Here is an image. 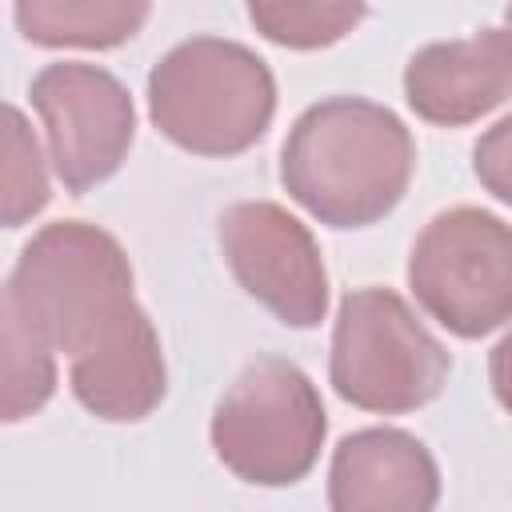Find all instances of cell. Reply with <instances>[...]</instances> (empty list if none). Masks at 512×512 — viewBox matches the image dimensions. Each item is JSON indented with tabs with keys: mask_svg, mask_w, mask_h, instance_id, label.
<instances>
[{
	"mask_svg": "<svg viewBox=\"0 0 512 512\" xmlns=\"http://www.w3.org/2000/svg\"><path fill=\"white\" fill-rule=\"evenodd\" d=\"M416 144L404 120L364 96H328L296 116L280 184L328 228H368L408 192Z\"/></svg>",
	"mask_w": 512,
	"mask_h": 512,
	"instance_id": "1",
	"label": "cell"
},
{
	"mask_svg": "<svg viewBox=\"0 0 512 512\" xmlns=\"http://www.w3.org/2000/svg\"><path fill=\"white\" fill-rule=\"evenodd\" d=\"M4 300H12L68 364L144 312L132 296V264L120 240L84 220L44 224L20 248L4 280Z\"/></svg>",
	"mask_w": 512,
	"mask_h": 512,
	"instance_id": "2",
	"label": "cell"
},
{
	"mask_svg": "<svg viewBox=\"0 0 512 512\" xmlns=\"http://www.w3.org/2000/svg\"><path fill=\"white\" fill-rule=\"evenodd\" d=\"M148 116L184 152L240 156L276 116V80L248 44L192 36L152 64Z\"/></svg>",
	"mask_w": 512,
	"mask_h": 512,
	"instance_id": "3",
	"label": "cell"
},
{
	"mask_svg": "<svg viewBox=\"0 0 512 512\" xmlns=\"http://www.w3.org/2000/svg\"><path fill=\"white\" fill-rule=\"evenodd\" d=\"M452 356L392 288H352L332 324L328 376L340 400L400 416L440 396Z\"/></svg>",
	"mask_w": 512,
	"mask_h": 512,
	"instance_id": "4",
	"label": "cell"
},
{
	"mask_svg": "<svg viewBox=\"0 0 512 512\" xmlns=\"http://www.w3.org/2000/svg\"><path fill=\"white\" fill-rule=\"evenodd\" d=\"M328 420L316 384L280 356L252 360L212 412V452L244 484L284 488L312 472Z\"/></svg>",
	"mask_w": 512,
	"mask_h": 512,
	"instance_id": "5",
	"label": "cell"
},
{
	"mask_svg": "<svg viewBox=\"0 0 512 512\" xmlns=\"http://www.w3.org/2000/svg\"><path fill=\"white\" fill-rule=\"evenodd\" d=\"M408 288L448 332L476 340L512 320V224L484 208L436 212L412 252Z\"/></svg>",
	"mask_w": 512,
	"mask_h": 512,
	"instance_id": "6",
	"label": "cell"
},
{
	"mask_svg": "<svg viewBox=\"0 0 512 512\" xmlns=\"http://www.w3.org/2000/svg\"><path fill=\"white\" fill-rule=\"evenodd\" d=\"M32 108L48 132V160L72 196L104 184L128 156L136 108L128 88L96 64L60 60L32 76Z\"/></svg>",
	"mask_w": 512,
	"mask_h": 512,
	"instance_id": "7",
	"label": "cell"
},
{
	"mask_svg": "<svg viewBox=\"0 0 512 512\" xmlns=\"http://www.w3.org/2000/svg\"><path fill=\"white\" fill-rule=\"evenodd\" d=\"M220 252L236 284L288 328H316L328 312V272L312 232L272 200L220 212Z\"/></svg>",
	"mask_w": 512,
	"mask_h": 512,
	"instance_id": "8",
	"label": "cell"
},
{
	"mask_svg": "<svg viewBox=\"0 0 512 512\" xmlns=\"http://www.w3.org/2000/svg\"><path fill=\"white\" fill-rule=\"evenodd\" d=\"M512 96V32L480 28L464 40L424 44L404 68L408 108L440 128H460Z\"/></svg>",
	"mask_w": 512,
	"mask_h": 512,
	"instance_id": "9",
	"label": "cell"
},
{
	"mask_svg": "<svg viewBox=\"0 0 512 512\" xmlns=\"http://www.w3.org/2000/svg\"><path fill=\"white\" fill-rule=\"evenodd\" d=\"M440 468L404 428H360L344 436L328 468L332 512H432Z\"/></svg>",
	"mask_w": 512,
	"mask_h": 512,
	"instance_id": "10",
	"label": "cell"
},
{
	"mask_svg": "<svg viewBox=\"0 0 512 512\" xmlns=\"http://www.w3.org/2000/svg\"><path fill=\"white\" fill-rule=\"evenodd\" d=\"M72 396L100 420L132 424L156 412V404L168 392V368L160 352V336L140 312L128 320L116 336H108L100 348L68 364Z\"/></svg>",
	"mask_w": 512,
	"mask_h": 512,
	"instance_id": "11",
	"label": "cell"
},
{
	"mask_svg": "<svg viewBox=\"0 0 512 512\" xmlns=\"http://www.w3.org/2000/svg\"><path fill=\"white\" fill-rule=\"evenodd\" d=\"M148 12L140 0H20L12 8L24 40L40 48H116L144 28Z\"/></svg>",
	"mask_w": 512,
	"mask_h": 512,
	"instance_id": "12",
	"label": "cell"
},
{
	"mask_svg": "<svg viewBox=\"0 0 512 512\" xmlns=\"http://www.w3.org/2000/svg\"><path fill=\"white\" fill-rule=\"evenodd\" d=\"M0 320H4V420L16 424L52 400V392H56L52 352L56 348L4 296H0Z\"/></svg>",
	"mask_w": 512,
	"mask_h": 512,
	"instance_id": "13",
	"label": "cell"
},
{
	"mask_svg": "<svg viewBox=\"0 0 512 512\" xmlns=\"http://www.w3.org/2000/svg\"><path fill=\"white\" fill-rule=\"evenodd\" d=\"M256 32L284 48H328L364 20V4L320 0H256L248 4Z\"/></svg>",
	"mask_w": 512,
	"mask_h": 512,
	"instance_id": "14",
	"label": "cell"
},
{
	"mask_svg": "<svg viewBox=\"0 0 512 512\" xmlns=\"http://www.w3.org/2000/svg\"><path fill=\"white\" fill-rule=\"evenodd\" d=\"M52 188L40 144L20 108H4V228H20L36 212H44Z\"/></svg>",
	"mask_w": 512,
	"mask_h": 512,
	"instance_id": "15",
	"label": "cell"
},
{
	"mask_svg": "<svg viewBox=\"0 0 512 512\" xmlns=\"http://www.w3.org/2000/svg\"><path fill=\"white\" fill-rule=\"evenodd\" d=\"M472 172L476 180L504 204H512V112L496 120L472 148Z\"/></svg>",
	"mask_w": 512,
	"mask_h": 512,
	"instance_id": "16",
	"label": "cell"
},
{
	"mask_svg": "<svg viewBox=\"0 0 512 512\" xmlns=\"http://www.w3.org/2000/svg\"><path fill=\"white\" fill-rule=\"evenodd\" d=\"M488 380L504 412H512V332H504L500 344L488 352Z\"/></svg>",
	"mask_w": 512,
	"mask_h": 512,
	"instance_id": "17",
	"label": "cell"
},
{
	"mask_svg": "<svg viewBox=\"0 0 512 512\" xmlns=\"http://www.w3.org/2000/svg\"><path fill=\"white\" fill-rule=\"evenodd\" d=\"M504 20H508V32H512V4L504 8Z\"/></svg>",
	"mask_w": 512,
	"mask_h": 512,
	"instance_id": "18",
	"label": "cell"
}]
</instances>
